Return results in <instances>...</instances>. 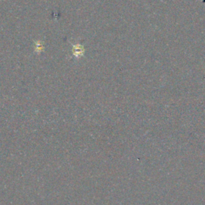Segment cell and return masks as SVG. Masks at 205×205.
Instances as JSON below:
<instances>
[{
  "label": "cell",
  "mask_w": 205,
  "mask_h": 205,
  "mask_svg": "<svg viewBox=\"0 0 205 205\" xmlns=\"http://www.w3.org/2000/svg\"><path fill=\"white\" fill-rule=\"evenodd\" d=\"M83 52H84V49H83L82 46H81L80 44L73 46V55L76 57H80L81 55H82Z\"/></svg>",
  "instance_id": "obj_1"
},
{
  "label": "cell",
  "mask_w": 205,
  "mask_h": 205,
  "mask_svg": "<svg viewBox=\"0 0 205 205\" xmlns=\"http://www.w3.org/2000/svg\"><path fill=\"white\" fill-rule=\"evenodd\" d=\"M35 50L37 51H42V43H41V42H36Z\"/></svg>",
  "instance_id": "obj_2"
}]
</instances>
